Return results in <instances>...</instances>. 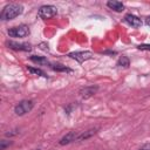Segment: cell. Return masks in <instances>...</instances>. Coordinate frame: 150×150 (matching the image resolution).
Here are the masks:
<instances>
[{"label":"cell","mask_w":150,"mask_h":150,"mask_svg":"<svg viewBox=\"0 0 150 150\" xmlns=\"http://www.w3.org/2000/svg\"><path fill=\"white\" fill-rule=\"evenodd\" d=\"M22 12H23V7L20 4H9L2 9V12L0 14V19L2 21L12 20V19H15L16 16H19Z\"/></svg>","instance_id":"cell-1"},{"label":"cell","mask_w":150,"mask_h":150,"mask_svg":"<svg viewBox=\"0 0 150 150\" xmlns=\"http://www.w3.org/2000/svg\"><path fill=\"white\" fill-rule=\"evenodd\" d=\"M57 14V8L53 5H45V6H41L39 12H38V16L42 20H48V19H52L54 18L55 15Z\"/></svg>","instance_id":"cell-2"},{"label":"cell","mask_w":150,"mask_h":150,"mask_svg":"<svg viewBox=\"0 0 150 150\" xmlns=\"http://www.w3.org/2000/svg\"><path fill=\"white\" fill-rule=\"evenodd\" d=\"M34 107V102L32 100H23L20 103H18L14 108V112L19 116H22L27 112H29Z\"/></svg>","instance_id":"cell-3"},{"label":"cell","mask_w":150,"mask_h":150,"mask_svg":"<svg viewBox=\"0 0 150 150\" xmlns=\"http://www.w3.org/2000/svg\"><path fill=\"white\" fill-rule=\"evenodd\" d=\"M29 27L26 25H20L8 29V35L12 38H26L29 35Z\"/></svg>","instance_id":"cell-4"},{"label":"cell","mask_w":150,"mask_h":150,"mask_svg":"<svg viewBox=\"0 0 150 150\" xmlns=\"http://www.w3.org/2000/svg\"><path fill=\"white\" fill-rule=\"evenodd\" d=\"M69 57L76 60L80 63H82V62H84L87 60H90L93 57V53L88 52V50H86V52H74V53L69 54Z\"/></svg>","instance_id":"cell-5"},{"label":"cell","mask_w":150,"mask_h":150,"mask_svg":"<svg viewBox=\"0 0 150 150\" xmlns=\"http://www.w3.org/2000/svg\"><path fill=\"white\" fill-rule=\"evenodd\" d=\"M97 89H98V88H97L96 86H88V87L81 88L80 91H79V94H80V96L83 97V98H89V97H91L93 95L96 94Z\"/></svg>","instance_id":"cell-6"},{"label":"cell","mask_w":150,"mask_h":150,"mask_svg":"<svg viewBox=\"0 0 150 150\" xmlns=\"http://www.w3.org/2000/svg\"><path fill=\"white\" fill-rule=\"evenodd\" d=\"M124 21H125L129 26H131V27H134V28H138V27L142 26L141 19L137 18L136 15H132V14H127V15L124 16Z\"/></svg>","instance_id":"cell-7"},{"label":"cell","mask_w":150,"mask_h":150,"mask_svg":"<svg viewBox=\"0 0 150 150\" xmlns=\"http://www.w3.org/2000/svg\"><path fill=\"white\" fill-rule=\"evenodd\" d=\"M7 46L14 50H25V52H28L32 49L30 45L28 43H18V42H13V41H8L7 42Z\"/></svg>","instance_id":"cell-8"},{"label":"cell","mask_w":150,"mask_h":150,"mask_svg":"<svg viewBox=\"0 0 150 150\" xmlns=\"http://www.w3.org/2000/svg\"><path fill=\"white\" fill-rule=\"evenodd\" d=\"M77 136H79V134H76L75 131H69L68 134H66L61 139H60V144L61 145H66V144H69V143H71V142H74V141H76L77 139Z\"/></svg>","instance_id":"cell-9"},{"label":"cell","mask_w":150,"mask_h":150,"mask_svg":"<svg viewBox=\"0 0 150 150\" xmlns=\"http://www.w3.org/2000/svg\"><path fill=\"white\" fill-rule=\"evenodd\" d=\"M107 6H108L110 9L115 11V12H122V11L124 9V5H123L121 1H115V0L108 1V2H107Z\"/></svg>","instance_id":"cell-10"},{"label":"cell","mask_w":150,"mask_h":150,"mask_svg":"<svg viewBox=\"0 0 150 150\" xmlns=\"http://www.w3.org/2000/svg\"><path fill=\"white\" fill-rule=\"evenodd\" d=\"M96 132H97V129H96V128H94V129H89V130H87V131L80 134V135L77 136V139H76V141H86V139L90 138L91 136H94Z\"/></svg>","instance_id":"cell-11"},{"label":"cell","mask_w":150,"mask_h":150,"mask_svg":"<svg viewBox=\"0 0 150 150\" xmlns=\"http://www.w3.org/2000/svg\"><path fill=\"white\" fill-rule=\"evenodd\" d=\"M30 60L38 64H41V66H45V64H49L48 60L45 57V56H36V55H32L30 56Z\"/></svg>","instance_id":"cell-12"},{"label":"cell","mask_w":150,"mask_h":150,"mask_svg":"<svg viewBox=\"0 0 150 150\" xmlns=\"http://www.w3.org/2000/svg\"><path fill=\"white\" fill-rule=\"evenodd\" d=\"M129 64H130V61H129V59H128L127 56H121V57L118 59V61H117V66H120V67L128 68Z\"/></svg>","instance_id":"cell-13"},{"label":"cell","mask_w":150,"mask_h":150,"mask_svg":"<svg viewBox=\"0 0 150 150\" xmlns=\"http://www.w3.org/2000/svg\"><path fill=\"white\" fill-rule=\"evenodd\" d=\"M27 69H28V71H30V73H32V74H34V75H38V76H42V77H47L46 73H45V71H42V70H41V69H39V68L28 67Z\"/></svg>","instance_id":"cell-14"},{"label":"cell","mask_w":150,"mask_h":150,"mask_svg":"<svg viewBox=\"0 0 150 150\" xmlns=\"http://www.w3.org/2000/svg\"><path fill=\"white\" fill-rule=\"evenodd\" d=\"M52 68H53L54 70H56V71H70L69 68H67V67H64V66H62V64H53Z\"/></svg>","instance_id":"cell-15"},{"label":"cell","mask_w":150,"mask_h":150,"mask_svg":"<svg viewBox=\"0 0 150 150\" xmlns=\"http://www.w3.org/2000/svg\"><path fill=\"white\" fill-rule=\"evenodd\" d=\"M9 144H11L9 141H5V139H2V141L0 142V149H1V150H5L7 146H9Z\"/></svg>","instance_id":"cell-16"},{"label":"cell","mask_w":150,"mask_h":150,"mask_svg":"<svg viewBox=\"0 0 150 150\" xmlns=\"http://www.w3.org/2000/svg\"><path fill=\"white\" fill-rule=\"evenodd\" d=\"M138 49H141V50H150V45H139Z\"/></svg>","instance_id":"cell-17"},{"label":"cell","mask_w":150,"mask_h":150,"mask_svg":"<svg viewBox=\"0 0 150 150\" xmlns=\"http://www.w3.org/2000/svg\"><path fill=\"white\" fill-rule=\"evenodd\" d=\"M138 150H150V144H146V145L142 146V148H141V149H138Z\"/></svg>","instance_id":"cell-18"},{"label":"cell","mask_w":150,"mask_h":150,"mask_svg":"<svg viewBox=\"0 0 150 150\" xmlns=\"http://www.w3.org/2000/svg\"><path fill=\"white\" fill-rule=\"evenodd\" d=\"M146 23H148V25H150V16H148V18H146Z\"/></svg>","instance_id":"cell-19"}]
</instances>
